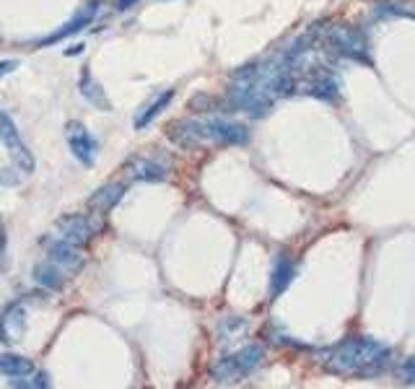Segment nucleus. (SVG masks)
I'll use <instances>...</instances> for the list:
<instances>
[{
    "label": "nucleus",
    "mask_w": 415,
    "mask_h": 389,
    "mask_svg": "<svg viewBox=\"0 0 415 389\" xmlns=\"http://www.w3.org/2000/svg\"><path fill=\"white\" fill-rule=\"evenodd\" d=\"M125 174H128V179H133V182H164L169 174V169H167V164H161V161L136 156V159H130L128 164H125Z\"/></svg>",
    "instance_id": "9b49d317"
},
{
    "label": "nucleus",
    "mask_w": 415,
    "mask_h": 389,
    "mask_svg": "<svg viewBox=\"0 0 415 389\" xmlns=\"http://www.w3.org/2000/svg\"><path fill=\"white\" fill-rule=\"evenodd\" d=\"M80 94L86 96L91 104H96V107H102V109H109V102L104 99L102 88H99L94 80H91V76H83V80H80Z\"/></svg>",
    "instance_id": "6ab92c4d"
},
{
    "label": "nucleus",
    "mask_w": 415,
    "mask_h": 389,
    "mask_svg": "<svg viewBox=\"0 0 415 389\" xmlns=\"http://www.w3.org/2000/svg\"><path fill=\"white\" fill-rule=\"evenodd\" d=\"M65 140H68L71 153L80 161V164H83V167H94L96 143H94V138H91V133L86 130L83 122H78V119L68 122V125H65Z\"/></svg>",
    "instance_id": "423d86ee"
},
{
    "label": "nucleus",
    "mask_w": 415,
    "mask_h": 389,
    "mask_svg": "<svg viewBox=\"0 0 415 389\" xmlns=\"http://www.w3.org/2000/svg\"><path fill=\"white\" fill-rule=\"evenodd\" d=\"M24 327H26V314H24V304L16 301L6 306V309L0 311V340L3 342H18L21 340V335H24Z\"/></svg>",
    "instance_id": "f8f14e48"
},
{
    "label": "nucleus",
    "mask_w": 415,
    "mask_h": 389,
    "mask_svg": "<svg viewBox=\"0 0 415 389\" xmlns=\"http://www.w3.org/2000/svg\"><path fill=\"white\" fill-rule=\"evenodd\" d=\"M125 195V184H104L88 198V208L96 213H109Z\"/></svg>",
    "instance_id": "4468645a"
},
{
    "label": "nucleus",
    "mask_w": 415,
    "mask_h": 389,
    "mask_svg": "<svg viewBox=\"0 0 415 389\" xmlns=\"http://www.w3.org/2000/svg\"><path fill=\"white\" fill-rule=\"evenodd\" d=\"M63 278H65V273L60 270L52 260H49V263L34 265V280H37V286L47 288V291H57V288H63Z\"/></svg>",
    "instance_id": "f3484780"
},
{
    "label": "nucleus",
    "mask_w": 415,
    "mask_h": 389,
    "mask_svg": "<svg viewBox=\"0 0 415 389\" xmlns=\"http://www.w3.org/2000/svg\"><path fill=\"white\" fill-rule=\"evenodd\" d=\"M172 99H174V88H167L164 94L156 96V102H153V104H145L143 112H140V114L136 117V127H138V130H143V127L151 125V119L159 117L161 112L169 107V102H172Z\"/></svg>",
    "instance_id": "a211bd4d"
},
{
    "label": "nucleus",
    "mask_w": 415,
    "mask_h": 389,
    "mask_svg": "<svg viewBox=\"0 0 415 389\" xmlns=\"http://www.w3.org/2000/svg\"><path fill=\"white\" fill-rule=\"evenodd\" d=\"M6 249V231H3V223H0V252Z\"/></svg>",
    "instance_id": "393cba45"
},
{
    "label": "nucleus",
    "mask_w": 415,
    "mask_h": 389,
    "mask_svg": "<svg viewBox=\"0 0 415 389\" xmlns=\"http://www.w3.org/2000/svg\"><path fill=\"white\" fill-rule=\"evenodd\" d=\"M397 379L402 381V384H415V356L407 358L405 364L397 369Z\"/></svg>",
    "instance_id": "412c9836"
},
{
    "label": "nucleus",
    "mask_w": 415,
    "mask_h": 389,
    "mask_svg": "<svg viewBox=\"0 0 415 389\" xmlns=\"http://www.w3.org/2000/svg\"><path fill=\"white\" fill-rule=\"evenodd\" d=\"M325 42H327V47L335 55L345 57V60L371 65L366 34L361 32V29H356V26H330L327 34H325Z\"/></svg>",
    "instance_id": "7ed1b4c3"
},
{
    "label": "nucleus",
    "mask_w": 415,
    "mask_h": 389,
    "mask_svg": "<svg viewBox=\"0 0 415 389\" xmlns=\"http://www.w3.org/2000/svg\"><path fill=\"white\" fill-rule=\"evenodd\" d=\"M0 143L6 145V151H8V156L13 159V164H16L21 172H26V174H32L34 172V156L32 151L26 148V143L21 140V133H18L16 122L11 119V114H6V112H0Z\"/></svg>",
    "instance_id": "39448f33"
},
{
    "label": "nucleus",
    "mask_w": 415,
    "mask_h": 389,
    "mask_svg": "<svg viewBox=\"0 0 415 389\" xmlns=\"http://www.w3.org/2000/svg\"><path fill=\"white\" fill-rule=\"evenodd\" d=\"M263 356H265L263 345H244L234 356L218 358L216 364H213V369H210V373H213L216 381L229 384V381H236L239 376H247V373L255 371L257 366H260V361H263Z\"/></svg>",
    "instance_id": "20e7f679"
},
{
    "label": "nucleus",
    "mask_w": 415,
    "mask_h": 389,
    "mask_svg": "<svg viewBox=\"0 0 415 389\" xmlns=\"http://www.w3.org/2000/svg\"><path fill=\"white\" fill-rule=\"evenodd\" d=\"M49 249V260L65 273V275H76L83 268V254H80L78 244H71L65 239H47L44 241Z\"/></svg>",
    "instance_id": "0eeeda50"
},
{
    "label": "nucleus",
    "mask_w": 415,
    "mask_h": 389,
    "mask_svg": "<svg viewBox=\"0 0 415 389\" xmlns=\"http://www.w3.org/2000/svg\"><path fill=\"white\" fill-rule=\"evenodd\" d=\"M205 133L210 140L221 145H244L249 140V130L241 122H229V119H210L205 122Z\"/></svg>",
    "instance_id": "1a4fd4ad"
},
{
    "label": "nucleus",
    "mask_w": 415,
    "mask_h": 389,
    "mask_svg": "<svg viewBox=\"0 0 415 389\" xmlns=\"http://www.w3.org/2000/svg\"><path fill=\"white\" fill-rule=\"evenodd\" d=\"M167 138L179 148H195L207 138L205 122H195V119H176L167 127Z\"/></svg>",
    "instance_id": "6e6552de"
},
{
    "label": "nucleus",
    "mask_w": 415,
    "mask_h": 389,
    "mask_svg": "<svg viewBox=\"0 0 415 389\" xmlns=\"http://www.w3.org/2000/svg\"><path fill=\"white\" fill-rule=\"evenodd\" d=\"M37 371L34 364L26 356H18V353H3L0 356V373H6L11 379H26Z\"/></svg>",
    "instance_id": "dca6fc26"
},
{
    "label": "nucleus",
    "mask_w": 415,
    "mask_h": 389,
    "mask_svg": "<svg viewBox=\"0 0 415 389\" xmlns=\"http://www.w3.org/2000/svg\"><path fill=\"white\" fill-rule=\"evenodd\" d=\"M18 68L16 60H8V63H0V76H6V73H13Z\"/></svg>",
    "instance_id": "5701e85b"
},
{
    "label": "nucleus",
    "mask_w": 415,
    "mask_h": 389,
    "mask_svg": "<svg viewBox=\"0 0 415 389\" xmlns=\"http://www.w3.org/2000/svg\"><path fill=\"white\" fill-rule=\"evenodd\" d=\"M392 348L374 337H348L325 353V364L330 371L348 376H379L390 366Z\"/></svg>",
    "instance_id": "f257e3e1"
},
{
    "label": "nucleus",
    "mask_w": 415,
    "mask_h": 389,
    "mask_svg": "<svg viewBox=\"0 0 415 389\" xmlns=\"http://www.w3.org/2000/svg\"><path fill=\"white\" fill-rule=\"evenodd\" d=\"M296 278V265L288 260V257H278L275 265H272V273H270V296L272 299H278L288 286H291V280Z\"/></svg>",
    "instance_id": "2eb2a0df"
},
{
    "label": "nucleus",
    "mask_w": 415,
    "mask_h": 389,
    "mask_svg": "<svg viewBox=\"0 0 415 389\" xmlns=\"http://www.w3.org/2000/svg\"><path fill=\"white\" fill-rule=\"evenodd\" d=\"M96 8H99V3L96 0H91V3H86L83 8L73 16V21H68V24L63 26V29H57L49 40H44V44H52V42H60V40H65V37H71V34H78L83 26H88L91 24V18L96 16Z\"/></svg>",
    "instance_id": "ddd939ff"
},
{
    "label": "nucleus",
    "mask_w": 415,
    "mask_h": 389,
    "mask_svg": "<svg viewBox=\"0 0 415 389\" xmlns=\"http://www.w3.org/2000/svg\"><path fill=\"white\" fill-rule=\"evenodd\" d=\"M13 384H16V387H29V389H44V387H49V373H34L32 379H16L13 381Z\"/></svg>",
    "instance_id": "aec40b11"
},
{
    "label": "nucleus",
    "mask_w": 415,
    "mask_h": 389,
    "mask_svg": "<svg viewBox=\"0 0 415 389\" xmlns=\"http://www.w3.org/2000/svg\"><path fill=\"white\" fill-rule=\"evenodd\" d=\"M57 234H60V239H65V241H71V244H86L88 239L94 237L96 226L91 221H88L86 215H78V213H71V215H63V218H57L55 223Z\"/></svg>",
    "instance_id": "9d476101"
},
{
    "label": "nucleus",
    "mask_w": 415,
    "mask_h": 389,
    "mask_svg": "<svg viewBox=\"0 0 415 389\" xmlns=\"http://www.w3.org/2000/svg\"><path fill=\"white\" fill-rule=\"evenodd\" d=\"M136 3H138V0H117V8H120V11H128L130 6H136Z\"/></svg>",
    "instance_id": "b1692460"
},
{
    "label": "nucleus",
    "mask_w": 415,
    "mask_h": 389,
    "mask_svg": "<svg viewBox=\"0 0 415 389\" xmlns=\"http://www.w3.org/2000/svg\"><path fill=\"white\" fill-rule=\"evenodd\" d=\"M294 78V91H299V94L314 96V99H322V102H332L337 96V80L325 65H306V68L296 65Z\"/></svg>",
    "instance_id": "f03ea898"
},
{
    "label": "nucleus",
    "mask_w": 415,
    "mask_h": 389,
    "mask_svg": "<svg viewBox=\"0 0 415 389\" xmlns=\"http://www.w3.org/2000/svg\"><path fill=\"white\" fill-rule=\"evenodd\" d=\"M190 109L192 112H210L213 109V99L205 96V94L195 96V99H190Z\"/></svg>",
    "instance_id": "4be33fe9"
}]
</instances>
